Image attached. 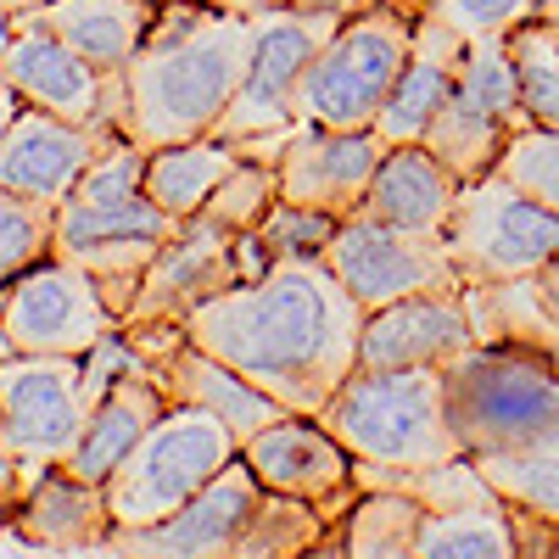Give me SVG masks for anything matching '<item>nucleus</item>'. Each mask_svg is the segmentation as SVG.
I'll return each instance as SVG.
<instances>
[{
  "label": "nucleus",
  "mask_w": 559,
  "mask_h": 559,
  "mask_svg": "<svg viewBox=\"0 0 559 559\" xmlns=\"http://www.w3.org/2000/svg\"><path fill=\"white\" fill-rule=\"evenodd\" d=\"M459 185L464 179L426 146V140H408V146H386L358 213L403 224V229H442L453 202H459Z\"/></svg>",
  "instance_id": "obj_23"
},
{
  "label": "nucleus",
  "mask_w": 559,
  "mask_h": 559,
  "mask_svg": "<svg viewBox=\"0 0 559 559\" xmlns=\"http://www.w3.org/2000/svg\"><path fill=\"white\" fill-rule=\"evenodd\" d=\"M258 492H263V481L236 453L185 509H174V515L157 521V526L112 532L107 548L134 554V559H229L236 543H241V532H247V515H252Z\"/></svg>",
  "instance_id": "obj_14"
},
{
  "label": "nucleus",
  "mask_w": 559,
  "mask_h": 559,
  "mask_svg": "<svg viewBox=\"0 0 559 559\" xmlns=\"http://www.w3.org/2000/svg\"><path fill=\"white\" fill-rule=\"evenodd\" d=\"M51 236H57V207L0 185V292L39 258H51Z\"/></svg>",
  "instance_id": "obj_32"
},
{
  "label": "nucleus",
  "mask_w": 559,
  "mask_h": 559,
  "mask_svg": "<svg viewBox=\"0 0 559 559\" xmlns=\"http://www.w3.org/2000/svg\"><path fill=\"white\" fill-rule=\"evenodd\" d=\"M459 57H464V34L453 23H442L437 12L414 17V51L392 84V96L376 118V134L386 146H408V140H426L431 118L442 112V102L459 84Z\"/></svg>",
  "instance_id": "obj_19"
},
{
  "label": "nucleus",
  "mask_w": 559,
  "mask_h": 559,
  "mask_svg": "<svg viewBox=\"0 0 559 559\" xmlns=\"http://www.w3.org/2000/svg\"><path fill=\"white\" fill-rule=\"evenodd\" d=\"M112 140H123V134H112L102 123H73V118H57V112L23 107L12 118V129L0 134V185L17 197L62 207L73 197V185L84 179V168L96 163Z\"/></svg>",
  "instance_id": "obj_16"
},
{
  "label": "nucleus",
  "mask_w": 559,
  "mask_h": 559,
  "mask_svg": "<svg viewBox=\"0 0 559 559\" xmlns=\"http://www.w3.org/2000/svg\"><path fill=\"white\" fill-rule=\"evenodd\" d=\"M414 51V12H397L386 0L364 7L336 23L319 45V57L297 90V123L319 129H376L392 84Z\"/></svg>",
  "instance_id": "obj_5"
},
{
  "label": "nucleus",
  "mask_w": 559,
  "mask_h": 559,
  "mask_svg": "<svg viewBox=\"0 0 559 559\" xmlns=\"http://www.w3.org/2000/svg\"><path fill=\"white\" fill-rule=\"evenodd\" d=\"M7 34H12V17H7V12H0V39H7Z\"/></svg>",
  "instance_id": "obj_44"
},
{
  "label": "nucleus",
  "mask_w": 559,
  "mask_h": 559,
  "mask_svg": "<svg viewBox=\"0 0 559 559\" xmlns=\"http://www.w3.org/2000/svg\"><path fill=\"white\" fill-rule=\"evenodd\" d=\"M537 17L543 23H559V0H537Z\"/></svg>",
  "instance_id": "obj_43"
},
{
  "label": "nucleus",
  "mask_w": 559,
  "mask_h": 559,
  "mask_svg": "<svg viewBox=\"0 0 559 559\" xmlns=\"http://www.w3.org/2000/svg\"><path fill=\"white\" fill-rule=\"evenodd\" d=\"M45 7V0H0V12H7V17H23V12H39Z\"/></svg>",
  "instance_id": "obj_40"
},
{
  "label": "nucleus",
  "mask_w": 559,
  "mask_h": 559,
  "mask_svg": "<svg viewBox=\"0 0 559 559\" xmlns=\"http://www.w3.org/2000/svg\"><path fill=\"white\" fill-rule=\"evenodd\" d=\"M476 464L503 492V503H521V509H537V515L559 521V442L537 448V453H481Z\"/></svg>",
  "instance_id": "obj_31"
},
{
  "label": "nucleus",
  "mask_w": 559,
  "mask_h": 559,
  "mask_svg": "<svg viewBox=\"0 0 559 559\" xmlns=\"http://www.w3.org/2000/svg\"><path fill=\"white\" fill-rule=\"evenodd\" d=\"M386 7H397V12H414V17H419V12L431 7V0H386Z\"/></svg>",
  "instance_id": "obj_42"
},
{
  "label": "nucleus",
  "mask_w": 559,
  "mask_h": 559,
  "mask_svg": "<svg viewBox=\"0 0 559 559\" xmlns=\"http://www.w3.org/2000/svg\"><path fill=\"white\" fill-rule=\"evenodd\" d=\"M509 57H515L526 118L559 129V23H543V17L515 23L509 28Z\"/></svg>",
  "instance_id": "obj_29"
},
{
  "label": "nucleus",
  "mask_w": 559,
  "mask_h": 559,
  "mask_svg": "<svg viewBox=\"0 0 559 559\" xmlns=\"http://www.w3.org/2000/svg\"><path fill=\"white\" fill-rule=\"evenodd\" d=\"M152 7H174V0H152Z\"/></svg>",
  "instance_id": "obj_45"
},
{
  "label": "nucleus",
  "mask_w": 559,
  "mask_h": 559,
  "mask_svg": "<svg viewBox=\"0 0 559 559\" xmlns=\"http://www.w3.org/2000/svg\"><path fill=\"white\" fill-rule=\"evenodd\" d=\"M448 258L464 286L521 280L559 258V213L532 202L521 185H509L498 168L459 185V202L442 224Z\"/></svg>",
  "instance_id": "obj_7"
},
{
  "label": "nucleus",
  "mask_w": 559,
  "mask_h": 559,
  "mask_svg": "<svg viewBox=\"0 0 559 559\" xmlns=\"http://www.w3.org/2000/svg\"><path fill=\"white\" fill-rule=\"evenodd\" d=\"M331 437L369 464H442L464 442L448 419V381L437 364L414 369H353L319 408Z\"/></svg>",
  "instance_id": "obj_4"
},
{
  "label": "nucleus",
  "mask_w": 559,
  "mask_h": 559,
  "mask_svg": "<svg viewBox=\"0 0 559 559\" xmlns=\"http://www.w3.org/2000/svg\"><path fill=\"white\" fill-rule=\"evenodd\" d=\"M274 7H297V12H319V17H353L376 0H274Z\"/></svg>",
  "instance_id": "obj_38"
},
{
  "label": "nucleus",
  "mask_w": 559,
  "mask_h": 559,
  "mask_svg": "<svg viewBox=\"0 0 559 559\" xmlns=\"http://www.w3.org/2000/svg\"><path fill=\"white\" fill-rule=\"evenodd\" d=\"M213 7H218V0H213Z\"/></svg>",
  "instance_id": "obj_47"
},
{
  "label": "nucleus",
  "mask_w": 559,
  "mask_h": 559,
  "mask_svg": "<svg viewBox=\"0 0 559 559\" xmlns=\"http://www.w3.org/2000/svg\"><path fill=\"white\" fill-rule=\"evenodd\" d=\"M17 112H23V96L7 84V73H0V134L12 129V118H17Z\"/></svg>",
  "instance_id": "obj_39"
},
{
  "label": "nucleus",
  "mask_w": 559,
  "mask_h": 559,
  "mask_svg": "<svg viewBox=\"0 0 559 559\" xmlns=\"http://www.w3.org/2000/svg\"><path fill=\"white\" fill-rule=\"evenodd\" d=\"M498 174L509 185H521L532 202L559 213V129H548V123L515 129L509 146H503V157H498Z\"/></svg>",
  "instance_id": "obj_34"
},
{
  "label": "nucleus",
  "mask_w": 559,
  "mask_h": 559,
  "mask_svg": "<svg viewBox=\"0 0 559 559\" xmlns=\"http://www.w3.org/2000/svg\"><path fill=\"white\" fill-rule=\"evenodd\" d=\"M247 280L241 263V236L213 218H185L174 236L157 247V258L140 274V292L123 324H185L202 302Z\"/></svg>",
  "instance_id": "obj_12"
},
{
  "label": "nucleus",
  "mask_w": 559,
  "mask_h": 559,
  "mask_svg": "<svg viewBox=\"0 0 559 559\" xmlns=\"http://www.w3.org/2000/svg\"><path fill=\"white\" fill-rule=\"evenodd\" d=\"M324 263H331V274L342 280L347 297L364 313L403 302V297H419V292L464 286L453 258H448L442 229H403V224L369 218V213L342 218L336 241L324 247Z\"/></svg>",
  "instance_id": "obj_10"
},
{
  "label": "nucleus",
  "mask_w": 559,
  "mask_h": 559,
  "mask_svg": "<svg viewBox=\"0 0 559 559\" xmlns=\"http://www.w3.org/2000/svg\"><path fill=\"white\" fill-rule=\"evenodd\" d=\"M12 23H34L45 34H57L62 45H73L90 68L118 73L152 39L157 7L152 0H45L39 12H23Z\"/></svg>",
  "instance_id": "obj_22"
},
{
  "label": "nucleus",
  "mask_w": 559,
  "mask_h": 559,
  "mask_svg": "<svg viewBox=\"0 0 559 559\" xmlns=\"http://www.w3.org/2000/svg\"><path fill=\"white\" fill-rule=\"evenodd\" d=\"M386 157V140L376 129H319V123H297L286 152L274 157L280 168V202H302L331 218H353L369 197Z\"/></svg>",
  "instance_id": "obj_13"
},
{
  "label": "nucleus",
  "mask_w": 559,
  "mask_h": 559,
  "mask_svg": "<svg viewBox=\"0 0 559 559\" xmlns=\"http://www.w3.org/2000/svg\"><path fill=\"white\" fill-rule=\"evenodd\" d=\"M134 353H140V347H134ZM163 408H168V397H163V386L146 376V364H129L123 376L102 392V403L90 408L73 453L62 459V471L79 476V481H102V487H107V476L134 453V442L163 419Z\"/></svg>",
  "instance_id": "obj_21"
},
{
  "label": "nucleus",
  "mask_w": 559,
  "mask_h": 559,
  "mask_svg": "<svg viewBox=\"0 0 559 559\" xmlns=\"http://www.w3.org/2000/svg\"><path fill=\"white\" fill-rule=\"evenodd\" d=\"M118 313L107 308L96 274L68 258H39L0 292V353H62L90 358L102 336L118 331Z\"/></svg>",
  "instance_id": "obj_8"
},
{
  "label": "nucleus",
  "mask_w": 559,
  "mask_h": 559,
  "mask_svg": "<svg viewBox=\"0 0 559 559\" xmlns=\"http://www.w3.org/2000/svg\"><path fill=\"white\" fill-rule=\"evenodd\" d=\"M0 73H7V84L23 96V107L57 112V118H73V123H102L107 73L90 68L57 34H45L34 23H12V34L0 39Z\"/></svg>",
  "instance_id": "obj_18"
},
{
  "label": "nucleus",
  "mask_w": 559,
  "mask_h": 559,
  "mask_svg": "<svg viewBox=\"0 0 559 559\" xmlns=\"http://www.w3.org/2000/svg\"><path fill=\"white\" fill-rule=\"evenodd\" d=\"M459 84L471 90L476 102H487L509 129H526V107H521V79H515V57H509V34H476L464 39L459 57Z\"/></svg>",
  "instance_id": "obj_30"
},
{
  "label": "nucleus",
  "mask_w": 559,
  "mask_h": 559,
  "mask_svg": "<svg viewBox=\"0 0 559 559\" xmlns=\"http://www.w3.org/2000/svg\"><path fill=\"white\" fill-rule=\"evenodd\" d=\"M342 218L319 213V207H302V202H274L263 213V224L252 229V236L263 241L269 258H324V247L336 241Z\"/></svg>",
  "instance_id": "obj_35"
},
{
  "label": "nucleus",
  "mask_w": 559,
  "mask_h": 559,
  "mask_svg": "<svg viewBox=\"0 0 559 559\" xmlns=\"http://www.w3.org/2000/svg\"><path fill=\"white\" fill-rule=\"evenodd\" d=\"M297 554H342V515L324 503L263 487L229 559H297Z\"/></svg>",
  "instance_id": "obj_24"
},
{
  "label": "nucleus",
  "mask_w": 559,
  "mask_h": 559,
  "mask_svg": "<svg viewBox=\"0 0 559 559\" xmlns=\"http://www.w3.org/2000/svg\"><path fill=\"white\" fill-rule=\"evenodd\" d=\"M252 57V17L213 7V0H174L157 7L152 39L107 73L102 123L134 146H174L218 129L241 90Z\"/></svg>",
  "instance_id": "obj_2"
},
{
  "label": "nucleus",
  "mask_w": 559,
  "mask_h": 559,
  "mask_svg": "<svg viewBox=\"0 0 559 559\" xmlns=\"http://www.w3.org/2000/svg\"><path fill=\"white\" fill-rule=\"evenodd\" d=\"M342 17H319L297 7H263L252 12V57L241 73V90L229 112L218 118V140H258L274 129H297V90L308 62L319 57V45L336 34Z\"/></svg>",
  "instance_id": "obj_9"
},
{
  "label": "nucleus",
  "mask_w": 559,
  "mask_h": 559,
  "mask_svg": "<svg viewBox=\"0 0 559 559\" xmlns=\"http://www.w3.org/2000/svg\"><path fill=\"white\" fill-rule=\"evenodd\" d=\"M448 419L464 453H537L559 442V364L521 342H476L448 369Z\"/></svg>",
  "instance_id": "obj_3"
},
{
  "label": "nucleus",
  "mask_w": 559,
  "mask_h": 559,
  "mask_svg": "<svg viewBox=\"0 0 559 559\" xmlns=\"http://www.w3.org/2000/svg\"><path fill=\"white\" fill-rule=\"evenodd\" d=\"M185 331L292 414H319L358 369L364 308L324 258H274L202 302Z\"/></svg>",
  "instance_id": "obj_1"
},
{
  "label": "nucleus",
  "mask_w": 559,
  "mask_h": 559,
  "mask_svg": "<svg viewBox=\"0 0 559 559\" xmlns=\"http://www.w3.org/2000/svg\"><path fill=\"white\" fill-rule=\"evenodd\" d=\"M241 453V437L224 426L218 414L168 403L163 419L134 442V453L107 476V503L118 532H140L168 521L174 509L191 503L229 459Z\"/></svg>",
  "instance_id": "obj_6"
},
{
  "label": "nucleus",
  "mask_w": 559,
  "mask_h": 559,
  "mask_svg": "<svg viewBox=\"0 0 559 559\" xmlns=\"http://www.w3.org/2000/svg\"><path fill=\"white\" fill-rule=\"evenodd\" d=\"M426 12L453 23L464 39H476V34H509L515 23L537 17V0H431Z\"/></svg>",
  "instance_id": "obj_36"
},
{
  "label": "nucleus",
  "mask_w": 559,
  "mask_h": 559,
  "mask_svg": "<svg viewBox=\"0 0 559 559\" xmlns=\"http://www.w3.org/2000/svg\"><path fill=\"white\" fill-rule=\"evenodd\" d=\"M426 521V503L397 487H358L342 515V554L347 559H414V537Z\"/></svg>",
  "instance_id": "obj_27"
},
{
  "label": "nucleus",
  "mask_w": 559,
  "mask_h": 559,
  "mask_svg": "<svg viewBox=\"0 0 559 559\" xmlns=\"http://www.w3.org/2000/svg\"><path fill=\"white\" fill-rule=\"evenodd\" d=\"M218 7H229V12H247V17H252V12L274 7V0H218Z\"/></svg>",
  "instance_id": "obj_41"
},
{
  "label": "nucleus",
  "mask_w": 559,
  "mask_h": 559,
  "mask_svg": "<svg viewBox=\"0 0 559 559\" xmlns=\"http://www.w3.org/2000/svg\"><path fill=\"white\" fill-rule=\"evenodd\" d=\"M34 476H39V471L23 459V448H17L12 431H7V419H0V532H7V521L17 515V503L28 498Z\"/></svg>",
  "instance_id": "obj_37"
},
{
  "label": "nucleus",
  "mask_w": 559,
  "mask_h": 559,
  "mask_svg": "<svg viewBox=\"0 0 559 559\" xmlns=\"http://www.w3.org/2000/svg\"><path fill=\"white\" fill-rule=\"evenodd\" d=\"M274 202H280V168L263 163V157H241L236 168L218 179V191L207 197L202 218H213V224H224V229H236V236H252Z\"/></svg>",
  "instance_id": "obj_33"
},
{
  "label": "nucleus",
  "mask_w": 559,
  "mask_h": 559,
  "mask_svg": "<svg viewBox=\"0 0 559 559\" xmlns=\"http://www.w3.org/2000/svg\"><path fill=\"white\" fill-rule=\"evenodd\" d=\"M509 134H515V129H509L487 102H476L464 84H453V96L442 102V112H437L431 129H426V146H431L459 179H481V174L498 168Z\"/></svg>",
  "instance_id": "obj_26"
},
{
  "label": "nucleus",
  "mask_w": 559,
  "mask_h": 559,
  "mask_svg": "<svg viewBox=\"0 0 559 559\" xmlns=\"http://www.w3.org/2000/svg\"><path fill=\"white\" fill-rule=\"evenodd\" d=\"M554 543H559V521H554Z\"/></svg>",
  "instance_id": "obj_46"
},
{
  "label": "nucleus",
  "mask_w": 559,
  "mask_h": 559,
  "mask_svg": "<svg viewBox=\"0 0 559 559\" xmlns=\"http://www.w3.org/2000/svg\"><path fill=\"white\" fill-rule=\"evenodd\" d=\"M0 419L34 471L62 464L90 419L84 358L62 353H0Z\"/></svg>",
  "instance_id": "obj_11"
},
{
  "label": "nucleus",
  "mask_w": 559,
  "mask_h": 559,
  "mask_svg": "<svg viewBox=\"0 0 559 559\" xmlns=\"http://www.w3.org/2000/svg\"><path fill=\"white\" fill-rule=\"evenodd\" d=\"M414 559H521L509 503L487 509H426L414 537Z\"/></svg>",
  "instance_id": "obj_28"
},
{
  "label": "nucleus",
  "mask_w": 559,
  "mask_h": 559,
  "mask_svg": "<svg viewBox=\"0 0 559 559\" xmlns=\"http://www.w3.org/2000/svg\"><path fill=\"white\" fill-rule=\"evenodd\" d=\"M241 163V152L218 134L202 140H174V146L146 152V197L168 213V218H197L207 207V197L218 191V179Z\"/></svg>",
  "instance_id": "obj_25"
},
{
  "label": "nucleus",
  "mask_w": 559,
  "mask_h": 559,
  "mask_svg": "<svg viewBox=\"0 0 559 559\" xmlns=\"http://www.w3.org/2000/svg\"><path fill=\"white\" fill-rule=\"evenodd\" d=\"M112 532H118V521H112L107 487L68 476L62 464L34 476L28 498L7 521V537H17L28 548H107Z\"/></svg>",
  "instance_id": "obj_20"
},
{
  "label": "nucleus",
  "mask_w": 559,
  "mask_h": 559,
  "mask_svg": "<svg viewBox=\"0 0 559 559\" xmlns=\"http://www.w3.org/2000/svg\"><path fill=\"white\" fill-rule=\"evenodd\" d=\"M241 459L252 464V476L269 487V492H292V498H308V503H324L347 515L353 498H358V481H353V453L331 437L319 414H280L274 426H263L258 437L241 442Z\"/></svg>",
  "instance_id": "obj_15"
},
{
  "label": "nucleus",
  "mask_w": 559,
  "mask_h": 559,
  "mask_svg": "<svg viewBox=\"0 0 559 559\" xmlns=\"http://www.w3.org/2000/svg\"><path fill=\"white\" fill-rule=\"evenodd\" d=\"M464 347H476V319H471L464 286L419 292V297H403V302L364 313L358 369H414V364L448 369Z\"/></svg>",
  "instance_id": "obj_17"
}]
</instances>
